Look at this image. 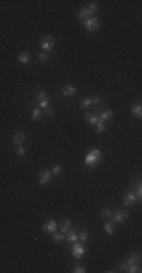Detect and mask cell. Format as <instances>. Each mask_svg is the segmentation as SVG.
I'll return each mask as SVG.
<instances>
[{
  "instance_id": "18",
  "label": "cell",
  "mask_w": 142,
  "mask_h": 273,
  "mask_svg": "<svg viewBox=\"0 0 142 273\" xmlns=\"http://www.w3.org/2000/svg\"><path fill=\"white\" fill-rule=\"evenodd\" d=\"M86 9L89 11V14H91V15H94V14L98 11V3H97V2H89L88 6H86Z\"/></svg>"
},
{
  "instance_id": "7",
  "label": "cell",
  "mask_w": 142,
  "mask_h": 273,
  "mask_svg": "<svg viewBox=\"0 0 142 273\" xmlns=\"http://www.w3.org/2000/svg\"><path fill=\"white\" fill-rule=\"evenodd\" d=\"M71 254H73L74 258H82L83 254H85V246L82 243H74L73 249H71Z\"/></svg>"
},
{
  "instance_id": "35",
  "label": "cell",
  "mask_w": 142,
  "mask_h": 273,
  "mask_svg": "<svg viewBox=\"0 0 142 273\" xmlns=\"http://www.w3.org/2000/svg\"><path fill=\"white\" fill-rule=\"evenodd\" d=\"M45 112H47L49 115H53V112H54L53 106H47V108H45Z\"/></svg>"
},
{
  "instance_id": "34",
  "label": "cell",
  "mask_w": 142,
  "mask_h": 273,
  "mask_svg": "<svg viewBox=\"0 0 142 273\" xmlns=\"http://www.w3.org/2000/svg\"><path fill=\"white\" fill-rule=\"evenodd\" d=\"M49 100H50V99H49ZM49 100H42V102H38V103H39V106H41V108H47V106H50V102H49Z\"/></svg>"
},
{
  "instance_id": "24",
  "label": "cell",
  "mask_w": 142,
  "mask_h": 273,
  "mask_svg": "<svg viewBox=\"0 0 142 273\" xmlns=\"http://www.w3.org/2000/svg\"><path fill=\"white\" fill-rule=\"evenodd\" d=\"M89 105H92V97H85L80 100V106L82 108H88Z\"/></svg>"
},
{
  "instance_id": "28",
  "label": "cell",
  "mask_w": 142,
  "mask_h": 273,
  "mask_svg": "<svg viewBox=\"0 0 142 273\" xmlns=\"http://www.w3.org/2000/svg\"><path fill=\"white\" fill-rule=\"evenodd\" d=\"M62 172H64V167H62V165H54L53 170H52L53 176H59V175H61Z\"/></svg>"
},
{
  "instance_id": "32",
  "label": "cell",
  "mask_w": 142,
  "mask_h": 273,
  "mask_svg": "<svg viewBox=\"0 0 142 273\" xmlns=\"http://www.w3.org/2000/svg\"><path fill=\"white\" fill-rule=\"evenodd\" d=\"M73 272L74 273H86V269H85V266H76V267L73 269Z\"/></svg>"
},
{
  "instance_id": "3",
  "label": "cell",
  "mask_w": 142,
  "mask_h": 273,
  "mask_svg": "<svg viewBox=\"0 0 142 273\" xmlns=\"http://www.w3.org/2000/svg\"><path fill=\"white\" fill-rule=\"evenodd\" d=\"M83 24H85V27L88 29L89 32H97L100 29V21H98L97 17H89Z\"/></svg>"
},
{
  "instance_id": "22",
  "label": "cell",
  "mask_w": 142,
  "mask_h": 273,
  "mask_svg": "<svg viewBox=\"0 0 142 273\" xmlns=\"http://www.w3.org/2000/svg\"><path fill=\"white\" fill-rule=\"evenodd\" d=\"M88 232L86 231H80V232H77V240H80L82 243H85V241H88Z\"/></svg>"
},
{
  "instance_id": "8",
  "label": "cell",
  "mask_w": 142,
  "mask_h": 273,
  "mask_svg": "<svg viewBox=\"0 0 142 273\" xmlns=\"http://www.w3.org/2000/svg\"><path fill=\"white\" fill-rule=\"evenodd\" d=\"M24 141H26V134H24V132L18 130V132H15V134L12 135V144L14 146L24 144Z\"/></svg>"
},
{
  "instance_id": "4",
  "label": "cell",
  "mask_w": 142,
  "mask_h": 273,
  "mask_svg": "<svg viewBox=\"0 0 142 273\" xmlns=\"http://www.w3.org/2000/svg\"><path fill=\"white\" fill-rule=\"evenodd\" d=\"M112 217H113V221H116V223H124L128 218V211L127 209H116L115 213H112Z\"/></svg>"
},
{
  "instance_id": "11",
  "label": "cell",
  "mask_w": 142,
  "mask_h": 273,
  "mask_svg": "<svg viewBox=\"0 0 142 273\" xmlns=\"http://www.w3.org/2000/svg\"><path fill=\"white\" fill-rule=\"evenodd\" d=\"M136 200H138V197H136L135 191H128V193L125 194V197H124V205L125 206H130V205H133Z\"/></svg>"
},
{
  "instance_id": "15",
  "label": "cell",
  "mask_w": 142,
  "mask_h": 273,
  "mask_svg": "<svg viewBox=\"0 0 142 273\" xmlns=\"http://www.w3.org/2000/svg\"><path fill=\"white\" fill-rule=\"evenodd\" d=\"M77 17H79V20H80L82 23H85V21L91 17V14H89V11L86 9V8H82V9L79 11V15H77Z\"/></svg>"
},
{
  "instance_id": "26",
  "label": "cell",
  "mask_w": 142,
  "mask_h": 273,
  "mask_svg": "<svg viewBox=\"0 0 142 273\" xmlns=\"http://www.w3.org/2000/svg\"><path fill=\"white\" fill-rule=\"evenodd\" d=\"M53 240L54 241H62V240H65V234H62L61 231L59 232L56 231V232H53Z\"/></svg>"
},
{
  "instance_id": "17",
  "label": "cell",
  "mask_w": 142,
  "mask_h": 273,
  "mask_svg": "<svg viewBox=\"0 0 142 273\" xmlns=\"http://www.w3.org/2000/svg\"><path fill=\"white\" fill-rule=\"evenodd\" d=\"M132 114L135 115V117H141L142 115V106L141 103H135V105H132Z\"/></svg>"
},
{
  "instance_id": "33",
  "label": "cell",
  "mask_w": 142,
  "mask_h": 273,
  "mask_svg": "<svg viewBox=\"0 0 142 273\" xmlns=\"http://www.w3.org/2000/svg\"><path fill=\"white\" fill-rule=\"evenodd\" d=\"M101 103H103V99H101V97H97V96L92 97V105H101Z\"/></svg>"
},
{
  "instance_id": "29",
  "label": "cell",
  "mask_w": 142,
  "mask_h": 273,
  "mask_svg": "<svg viewBox=\"0 0 142 273\" xmlns=\"http://www.w3.org/2000/svg\"><path fill=\"white\" fill-rule=\"evenodd\" d=\"M41 112H42V111H41V109L39 108H35L34 109V111H32V118H34V120H39V118H41Z\"/></svg>"
},
{
  "instance_id": "12",
  "label": "cell",
  "mask_w": 142,
  "mask_h": 273,
  "mask_svg": "<svg viewBox=\"0 0 142 273\" xmlns=\"http://www.w3.org/2000/svg\"><path fill=\"white\" fill-rule=\"evenodd\" d=\"M61 91H62V94H64V96H67V97H71L73 94H76L77 88H76L74 85H64V87L61 88Z\"/></svg>"
},
{
  "instance_id": "16",
  "label": "cell",
  "mask_w": 142,
  "mask_h": 273,
  "mask_svg": "<svg viewBox=\"0 0 142 273\" xmlns=\"http://www.w3.org/2000/svg\"><path fill=\"white\" fill-rule=\"evenodd\" d=\"M65 240L67 241H70V243H74V241H77V232L76 231H67L65 232Z\"/></svg>"
},
{
  "instance_id": "21",
  "label": "cell",
  "mask_w": 142,
  "mask_h": 273,
  "mask_svg": "<svg viewBox=\"0 0 142 273\" xmlns=\"http://www.w3.org/2000/svg\"><path fill=\"white\" fill-rule=\"evenodd\" d=\"M105 130H106V125H105V122L98 120V122H97V125H95V132H97V134H101V132H105Z\"/></svg>"
},
{
  "instance_id": "23",
  "label": "cell",
  "mask_w": 142,
  "mask_h": 273,
  "mask_svg": "<svg viewBox=\"0 0 142 273\" xmlns=\"http://www.w3.org/2000/svg\"><path fill=\"white\" fill-rule=\"evenodd\" d=\"M26 152H27V149H26V146H24V144L17 146V149H15V153H17L18 156H24V155H26Z\"/></svg>"
},
{
  "instance_id": "10",
  "label": "cell",
  "mask_w": 142,
  "mask_h": 273,
  "mask_svg": "<svg viewBox=\"0 0 142 273\" xmlns=\"http://www.w3.org/2000/svg\"><path fill=\"white\" fill-rule=\"evenodd\" d=\"M97 115H98V118H100L101 122H109V120H112L113 112H112L110 109H103V111H100Z\"/></svg>"
},
{
  "instance_id": "9",
  "label": "cell",
  "mask_w": 142,
  "mask_h": 273,
  "mask_svg": "<svg viewBox=\"0 0 142 273\" xmlns=\"http://www.w3.org/2000/svg\"><path fill=\"white\" fill-rule=\"evenodd\" d=\"M141 261V255L139 254H130L127 258H125V266H132V264H139Z\"/></svg>"
},
{
  "instance_id": "27",
  "label": "cell",
  "mask_w": 142,
  "mask_h": 273,
  "mask_svg": "<svg viewBox=\"0 0 142 273\" xmlns=\"http://www.w3.org/2000/svg\"><path fill=\"white\" fill-rule=\"evenodd\" d=\"M36 100H38V102H42V100H49V96H47L44 91H39V93L36 94Z\"/></svg>"
},
{
  "instance_id": "6",
  "label": "cell",
  "mask_w": 142,
  "mask_h": 273,
  "mask_svg": "<svg viewBox=\"0 0 142 273\" xmlns=\"http://www.w3.org/2000/svg\"><path fill=\"white\" fill-rule=\"evenodd\" d=\"M42 231L45 232V234H53V232H56L57 231V223L54 221V220H47L44 225H42Z\"/></svg>"
},
{
  "instance_id": "31",
  "label": "cell",
  "mask_w": 142,
  "mask_h": 273,
  "mask_svg": "<svg viewBox=\"0 0 142 273\" xmlns=\"http://www.w3.org/2000/svg\"><path fill=\"white\" fill-rule=\"evenodd\" d=\"M136 197H138V200H141V197H142V187H141V181L138 179V185H136Z\"/></svg>"
},
{
  "instance_id": "30",
  "label": "cell",
  "mask_w": 142,
  "mask_h": 273,
  "mask_svg": "<svg viewBox=\"0 0 142 273\" xmlns=\"http://www.w3.org/2000/svg\"><path fill=\"white\" fill-rule=\"evenodd\" d=\"M38 61H39V62L49 61V53H47V52H41V53L38 55Z\"/></svg>"
},
{
  "instance_id": "2",
  "label": "cell",
  "mask_w": 142,
  "mask_h": 273,
  "mask_svg": "<svg viewBox=\"0 0 142 273\" xmlns=\"http://www.w3.org/2000/svg\"><path fill=\"white\" fill-rule=\"evenodd\" d=\"M39 46H41V49L44 50V52H50L52 49L54 47V38L52 35H45L41 38V43H39Z\"/></svg>"
},
{
  "instance_id": "5",
  "label": "cell",
  "mask_w": 142,
  "mask_h": 273,
  "mask_svg": "<svg viewBox=\"0 0 142 273\" xmlns=\"http://www.w3.org/2000/svg\"><path fill=\"white\" fill-rule=\"evenodd\" d=\"M52 179H53V173L49 172V170H41L38 173V181L42 185H47L49 182H52Z\"/></svg>"
},
{
  "instance_id": "14",
  "label": "cell",
  "mask_w": 142,
  "mask_h": 273,
  "mask_svg": "<svg viewBox=\"0 0 142 273\" xmlns=\"http://www.w3.org/2000/svg\"><path fill=\"white\" fill-rule=\"evenodd\" d=\"M85 120L88 122L89 125H97V122H98L100 118H98V115H97V114H94V112H88V114L85 115Z\"/></svg>"
},
{
  "instance_id": "19",
  "label": "cell",
  "mask_w": 142,
  "mask_h": 273,
  "mask_svg": "<svg viewBox=\"0 0 142 273\" xmlns=\"http://www.w3.org/2000/svg\"><path fill=\"white\" fill-rule=\"evenodd\" d=\"M105 231H106L109 235H113V232H115V226H113V221H106V223H105Z\"/></svg>"
},
{
  "instance_id": "1",
  "label": "cell",
  "mask_w": 142,
  "mask_h": 273,
  "mask_svg": "<svg viewBox=\"0 0 142 273\" xmlns=\"http://www.w3.org/2000/svg\"><path fill=\"white\" fill-rule=\"evenodd\" d=\"M101 159H103V153H101V150L100 149H92L91 152H88V155L85 156V165L86 167H95V165H98V164L101 163Z\"/></svg>"
},
{
  "instance_id": "13",
  "label": "cell",
  "mask_w": 142,
  "mask_h": 273,
  "mask_svg": "<svg viewBox=\"0 0 142 273\" xmlns=\"http://www.w3.org/2000/svg\"><path fill=\"white\" fill-rule=\"evenodd\" d=\"M17 58H18V62H20V64H29V61H30L29 52H20Z\"/></svg>"
},
{
  "instance_id": "20",
  "label": "cell",
  "mask_w": 142,
  "mask_h": 273,
  "mask_svg": "<svg viewBox=\"0 0 142 273\" xmlns=\"http://www.w3.org/2000/svg\"><path fill=\"white\" fill-rule=\"evenodd\" d=\"M70 228H71V221L68 220V218H65V220L62 221V225H61V232L65 234L67 231H70Z\"/></svg>"
},
{
  "instance_id": "25",
  "label": "cell",
  "mask_w": 142,
  "mask_h": 273,
  "mask_svg": "<svg viewBox=\"0 0 142 273\" xmlns=\"http://www.w3.org/2000/svg\"><path fill=\"white\" fill-rule=\"evenodd\" d=\"M101 217L109 220V218L112 217V211H110L109 208H103V209H101Z\"/></svg>"
}]
</instances>
